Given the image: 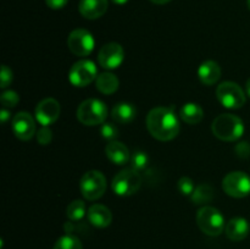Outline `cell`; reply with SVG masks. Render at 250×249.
Wrapping results in <instances>:
<instances>
[{"label":"cell","mask_w":250,"mask_h":249,"mask_svg":"<svg viewBox=\"0 0 250 249\" xmlns=\"http://www.w3.org/2000/svg\"><path fill=\"white\" fill-rule=\"evenodd\" d=\"M54 249H83L80 238L73 234H65L56 241Z\"/></svg>","instance_id":"cb8c5ba5"},{"label":"cell","mask_w":250,"mask_h":249,"mask_svg":"<svg viewBox=\"0 0 250 249\" xmlns=\"http://www.w3.org/2000/svg\"><path fill=\"white\" fill-rule=\"evenodd\" d=\"M225 193L233 198H244L250 194V177L243 171H232L222 180Z\"/></svg>","instance_id":"9c48e42d"},{"label":"cell","mask_w":250,"mask_h":249,"mask_svg":"<svg viewBox=\"0 0 250 249\" xmlns=\"http://www.w3.org/2000/svg\"><path fill=\"white\" fill-rule=\"evenodd\" d=\"M1 104L4 107H15L20 102V97L14 90H6L1 94Z\"/></svg>","instance_id":"83f0119b"},{"label":"cell","mask_w":250,"mask_h":249,"mask_svg":"<svg viewBox=\"0 0 250 249\" xmlns=\"http://www.w3.org/2000/svg\"><path fill=\"white\" fill-rule=\"evenodd\" d=\"M66 214L71 221H80L85 215V204L83 200L76 199L68 204Z\"/></svg>","instance_id":"603a6c76"},{"label":"cell","mask_w":250,"mask_h":249,"mask_svg":"<svg viewBox=\"0 0 250 249\" xmlns=\"http://www.w3.org/2000/svg\"><path fill=\"white\" fill-rule=\"evenodd\" d=\"M216 95L219 102L222 104V106L231 110L241 109L246 104L247 100L244 90L237 83L231 82V81L222 82L217 87Z\"/></svg>","instance_id":"52a82bcc"},{"label":"cell","mask_w":250,"mask_h":249,"mask_svg":"<svg viewBox=\"0 0 250 249\" xmlns=\"http://www.w3.org/2000/svg\"><path fill=\"white\" fill-rule=\"evenodd\" d=\"M12 131L20 141H29L36 134V121L28 112H19L12 120Z\"/></svg>","instance_id":"4fadbf2b"},{"label":"cell","mask_w":250,"mask_h":249,"mask_svg":"<svg viewBox=\"0 0 250 249\" xmlns=\"http://www.w3.org/2000/svg\"><path fill=\"white\" fill-rule=\"evenodd\" d=\"M250 232V225L248 220L244 217H233L229 220L225 227V233L231 241L239 242L248 237Z\"/></svg>","instance_id":"5bb4252c"},{"label":"cell","mask_w":250,"mask_h":249,"mask_svg":"<svg viewBox=\"0 0 250 249\" xmlns=\"http://www.w3.org/2000/svg\"><path fill=\"white\" fill-rule=\"evenodd\" d=\"M246 93H247V95L250 98V78L247 81V83H246Z\"/></svg>","instance_id":"e575fe53"},{"label":"cell","mask_w":250,"mask_h":249,"mask_svg":"<svg viewBox=\"0 0 250 249\" xmlns=\"http://www.w3.org/2000/svg\"><path fill=\"white\" fill-rule=\"evenodd\" d=\"M151 2H154V4H158V5H164V4H167V2H170L171 0H150Z\"/></svg>","instance_id":"836d02e7"},{"label":"cell","mask_w":250,"mask_h":249,"mask_svg":"<svg viewBox=\"0 0 250 249\" xmlns=\"http://www.w3.org/2000/svg\"><path fill=\"white\" fill-rule=\"evenodd\" d=\"M111 1L116 5H125L126 2H128V0H111Z\"/></svg>","instance_id":"d590c367"},{"label":"cell","mask_w":250,"mask_h":249,"mask_svg":"<svg viewBox=\"0 0 250 249\" xmlns=\"http://www.w3.org/2000/svg\"><path fill=\"white\" fill-rule=\"evenodd\" d=\"M12 82V71L7 67L6 65H2L1 67V85L0 87L4 88L9 87L10 83Z\"/></svg>","instance_id":"f546056e"},{"label":"cell","mask_w":250,"mask_h":249,"mask_svg":"<svg viewBox=\"0 0 250 249\" xmlns=\"http://www.w3.org/2000/svg\"><path fill=\"white\" fill-rule=\"evenodd\" d=\"M149 156L146 151L136 150L131 156V167L136 171H143L148 166Z\"/></svg>","instance_id":"d4e9b609"},{"label":"cell","mask_w":250,"mask_h":249,"mask_svg":"<svg viewBox=\"0 0 250 249\" xmlns=\"http://www.w3.org/2000/svg\"><path fill=\"white\" fill-rule=\"evenodd\" d=\"M100 133L103 138L112 142L119 137V128L112 122H104L100 127Z\"/></svg>","instance_id":"484cf974"},{"label":"cell","mask_w":250,"mask_h":249,"mask_svg":"<svg viewBox=\"0 0 250 249\" xmlns=\"http://www.w3.org/2000/svg\"><path fill=\"white\" fill-rule=\"evenodd\" d=\"M107 117V107L99 99H87L81 103L77 109L78 121L85 126L103 124Z\"/></svg>","instance_id":"3957f363"},{"label":"cell","mask_w":250,"mask_h":249,"mask_svg":"<svg viewBox=\"0 0 250 249\" xmlns=\"http://www.w3.org/2000/svg\"><path fill=\"white\" fill-rule=\"evenodd\" d=\"M98 70L97 66L90 60H80L73 63L68 72V80L71 84L75 87L83 88L97 80Z\"/></svg>","instance_id":"ba28073f"},{"label":"cell","mask_w":250,"mask_h":249,"mask_svg":"<svg viewBox=\"0 0 250 249\" xmlns=\"http://www.w3.org/2000/svg\"><path fill=\"white\" fill-rule=\"evenodd\" d=\"M197 224L203 233L216 237L224 232L225 217L219 209L212 207H203L197 214Z\"/></svg>","instance_id":"277c9868"},{"label":"cell","mask_w":250,"mask_h":249,"mask_svg":"<svg viewBox=\"0 0 250 249\" xmlns=\"http://www.w3.org/2000/svg\"><path fill=\"white\" fill-rule=\"evenodd\" d=\"M45 2L50 9L59 10V9H62V7L67 4L68 0H45Z\"/></svg>","instance_id":"4dcf8cb0"},{"label":"cell","mask_w":250,"mask_h":249,"mask_svg":"<svg viewBox=\"0 0 250 249\" xmlns=\"http://www.w3.org/2000/svg\"><path fill=\"white\" fill-rule=\"evenodd\" d=\"M142 186V177L138 171L132 167L124 168L114 177L111 188L117 195L128 197L134 194Z\"/></svg>","instance_id":"5b68a950"},{"label":"cell","mask_w":250,"mask_h":249,"mask_svg":"<svg viewBox=\"0 0 250 249\" xmlns=\"http://www.w3.org/2000/svg\"><path fill=\"white\" fill-rule=\"evenodd\" d=\"M95 41L89 31L77 28L70 33L67 38V46L71 53L77 56H88L94 50Z\"/></svg>","instance_id":"30bf717a"},{"label":"cell","mask_w":250,"mask_h":249,"mask_svg":"<svg viewBox=\"0 0 250 249\" xmlns=\"http://www.w3.org/2000/svg\"><path fill=\"white\" fill-rule=\"evenodd\" d=\"M180 116L188 124H197L204 117V111H203V107L197 103H187L181 107Z\"/></svg>","instance_id":"44dd1931"},{"label":"cell","mask_w":250,"mask_h":249,"mask_svg":"<svg viewBox=\"0 0 250 249\" xmlns=\"http://www.w3.org/2000/svg\"><path fill=\"white\" fill-rule=\"evenodd\" d=\"M60 104L54 98H45L36 107V120L42 126L53 124L60 116Z\"/></svg>","instance_id":"7c38bea8"},{"label":"cell","mask_w":250,"mask_h":249,"mask_svg":"<svg viewBox=\"0 0 250 249\" xmlns=\"http://www.w3.org/2000/svg\"><path fill=\"white\" fill-rule=\"evenodd\" d=\"M198 77L205 85H212L221 78V67L214 60H207L198 68Z\"/></svg>","instance_id":"e0dca14e"},{"label":"cell","mask_w":250,"mask_h":249,"mask_svg":"<svg viewBox=\"0 0 250 249\" xmlns=\"http://www.w3.org/2000/svg\"><path fill=\"white\" fill-rule=\"evenodd\" d=\"M137 115V109L131 103H119L112 107L111 117L115 122L121 124H129L134 120Z\"/></svg>","instance_id":"d6986e66"},{"label":"cell","mask_w":250,"mask_h":249,"mask_svg":"<svg viewBox=\"0 0 250 249\" xmlns=\"http://www.w3.org/2000/svg\"><path fill=\"white\" fill-rule=\"evenodd\" d=\"M211 131L220 141L234 142L243 136L244 124L236 115L221 114L212 121Z\"/></svg>","instance_id":"7a4b0ae2"},{"label":"cell","mask_w":250,"mask_h":249,"mask_svg":"<svg viewBox=\"0 0 250 249\" xmlns=\"http://www.w3.org/2000/svg\"><path fill=\"white\" fill-rule=\"evenodd\" d=\"M53 139V132L48 126H43L37 132V141L42 145H48Z\"/></svg>","instance_id":"f1b7e54d"},{"label":"cell","mask_w":250,"mask_h":249,"mask_svg":"<svg viewBox=\"0 0 250 249\" xmlns=\"http://www.w3.org/2000/svg\"><path fill=\"white\" fill-rule=\"evenodd\" d=\"M177 188L182 195H192L195 189L193 180L192 178L187 177V176H183V177H181L180 180H178Z\"/></svg>","instance_id":"4316f807"},{"label":"cell","mask_w":250,"mask_h":249,"mask_svg":"<svg viewBox=\"0 0 250 249\" xmlns=\"http://www.w3.org/2000/svg\"><path fill=\"white\" fill-rule=\"evenodd\" d=\"M9 117H10L9 110H6L5 107L4 109H1V111H0V119H1L2 124H6V121L9 120Z\"/></svg>","instance_id":"d6a6232c"},{"label":"cell","mask_w":250,"mask_h":249,"mask_svg":"<svg viewBox=\"0 0 250 249\" xmlns=\"http://www.w3.org/2000/svg\"><path fill=\"white\" fill-rule=\"evenodd\" d=\"M190 199L194 205H204L205 207V204L214 199V189H212L211 186L202 183V185L195 187L194 192L190 195Z\"/></svg>","instance_id":"7402d4cb"},{"label":"cell","mask_w":250,"mask_h":249,"mask_svg":"<svg viewBox=\"0 0 250 249\" xmlns=\"http://www.w3.org/2000/svg\"><path fill=\"white\" fill-rule=\"evenodd\" d=\"M105 154L115 165H125L129 160V150L122 142H110L105 148Z\"/></svg>","instance_id":"ac0fdd59"},{"label":"cell","mask_w":250,"mask_h":249,"mask_svg":"<svg viewBox=\"0 0 250 249\" xmlns=\"http://www.w3.org/2000/svg\"><path fill=\"white\" fill-rule=\"evenodd\" d=\"M80 189L83 197L88 200H97L104 195L106 190V178L100 171L90 170L81 178Z\"/></svg>","instance_id":"8992f818"},{"label":"cell","mask_w":250,"mask_h":249,"mask_svg":"<svg viewBox=\"0 0 250 249\" xmlns=\"http://www.w3.org/2000/svg\"><path fill=\"white\" fill-rule=\"evenodd\" d=\"M107 0H81L78 10L84 19L97 20L107 11Z\"/></svg>","instance_id":"9a60e30c"},{"label":"cell","mask_w":250,"mask_h":249,"mask_svg":"<svg viewBox=\"0 0 250 249\" xmlns=\"http://www.w3.org/2000/svg\"><path fill=\"white\" fill-rule=\"evenodd\" d=\"M237 149H242V151H238L239 155H244V156H249L250 155V144L244 142V143H241Z\"/></svg>","instance_id":"1f68e13d"},{"label":"cell","mask_w":250,"mask_h":249,"mask_svg":"<svg viewBox=\"0 0 250 249\" xmlns=\"http://www.w3.org/2000/svg\"><path fill=\"white\" fill-rule=\"evenodd\" d=\"M88 220L94 227L105 228L111 224L112 214L105 205L94 204L88 209Z\"/></svg>","instance_id":"2e32d148"},{"label":"cell","mask_w":250,"mask_h":249,"mask_svg":"<svg viewBox=\"0 0 250 249\" xmlns=\"http://www.w3.org/2000/svg\"><path fill=\"white\" fill-rule=\"evenodd\" d=\"M120 81L114 73L111 72H103L95 80V87L103 94H114L119 89Z\"/></svg>","instance_id":"ffe728a7"},{"label":"cell","mask_w":250,"mask_h":249,"mask_svg":"<svg viewBox=\"0 0 250 249\" xmlns=\"http://www.w3.org/2000/svg\"><path fill=\"white\" fill-rule=\"evenodd\" d=\"M146 128L155 139L167 142L177 137L180 121L171 107H154L146 116Z\"/></svg>","instance_id":"6da1fadb"},{"label":"cell","mask_w":250,"mask_h":249,"mask_svg":"<svg viewBox=\"0 0 250 249\" xmlns=\"http://www.w3.org/2000/svg\"><path fill=\"white\" fill-rule=\"evenodd\" d=\"M247 5H248V9H249V11H250V0H248V1H247Z\"/></svg>","instance_id":"8d00e7d4"},{"label":"cell","mask_w":250,"mask_h":249,"mask_svg":"<svg viewBox=\"0 0 250 249\" xmlns=\"http://www.w3.org/2000/svg\"><path fill=\"white\" fill-rule=\"evenodd\" d=\"M124 48L121 46V44L115 43V42L103 45L98 54L99 65L106 70H115V68L120 67L121 63L124 62Z\"/></svg>","instance_id":"8fae6325"}]
</instances>
